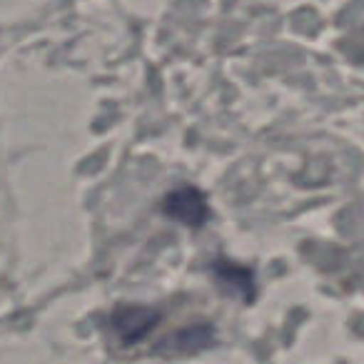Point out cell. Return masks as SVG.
<instances>
[{
    "instance_id": "obj_2",
    "label": "cell",
    "mask_w": 364,
    "mask_h": 364,
    "mask_svg": "<svg viewBox=\"0 0 364 364\" xmlns=\"http://www.w3.org/2000/svg\"><path fill=\"white\" fill-rule=\"evenodd\" d=\"M160 314L152 307H142V304H125L112 312V329L125 344H132L142 339L152 327L157 324Z\"/></svg>"
},
{
    "instance_id": "obj_3",
    "label": "cell",
    "mask_w": 364,
    "mask_h": 364,
    "mask_svg": "<svg viewBox=\"0 0 364 364\" xmlns=\"http://www.w3.org/2000/svg\"><path fill=\"white\" fill-rule=\"evenodd\" d=\"M247 269H240V267H228V264H223L220 267V279L223 282H230V284H235L237 287V292L240 289H252V277H242L240 279V274H245Z\"/></svg>"
},
{
    "instance_id": "obj_1",
    "label": "cell",
    "mask_w": 364,
    "mask_h": 364,
    "mask_svg": "<svg viewBox=\"0 0 364 364\" xmlns=\"http://www.w3.org/2000/svg\"><path fill=\"white\" fill-rule=\"evenodd\" d=\"M167 218L177 220V223L188 225V228H200L208 220V200L198 188H180L170 193L162 203Z\"/></svg>"
}]
</instances>
